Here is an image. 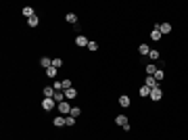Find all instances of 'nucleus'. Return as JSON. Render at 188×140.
Returning <instances> with one entry per match:
<instances>
[{
	"label": "nucleus",
	"mask_w": 188,
	"mask_h": 140,
	"mask_svg": "<svg viewBox=\"0 0 188 140\" xmlns=\"http://www.w3.org/2000/svg\"><path fill=\"white\" fill-rule=\"evenodd\" d=\"M56 109H59V113H61V115H65V117H67V115L71 113L69 100H63V103H59V105H56Z\"/></svg>",
	"instance_id": "obj_1"
},
{
	"label": "nucleus",
	"mask_w": 188,
	"mask_h": 140,
	"mask_svg": "<svg viewBox=\"0 0 188 140\" xmlns=\"http://www.w3.org/2000/svg\"><path fill=\"white\" fill-rule=\"evenodd\" d=\"M56 105H59V103H56L55 98H42V109H44V111H52Z\"/></svg>",
	"instance_id": "obj_2"
},
{
	"label": "nucleus",
	"mask_w": 188,
	"mask_h": 140,
	"mask_svg": "<svg viewBox=\"0 0 188 140\" xmlns=\"http://www.w3.org/2000/svg\"><path fill=\"white\" fill-rule=\"evenodd\" d=\"M151 100H153V103H159L161 98H163V90H161V86H157V88H153V90H151Z\"/></svg>",
	"instance_id": "obj_3"
},
{
	"label": "nucleus",
	"mask_w": 188,
	"mask_h": 140,
	"mask_svg": "<svg viewBox=\"0 0 188 140\" xmlns=\"http://www.w3.org/2000/svg\"><path fill=\"white\" fill-rule=\"evenodd\" d=\"M75 44L80 46V48H88V44H90V40H88V36H84V34H77V36H75Z\"/></svg>",
	"instance_id": "obj_4"
},
{
	"label": "nucleus",
	"mask_w": 188,
	"mask_h": 140,
	"mask_svg": "<svg viewBox=\"0 0 188 140\" xmlns=\"http://www.w3.org/2000/svg\"><path fill=\"white\" fill-rule=\"evenodd\" d=\"M42 94H44V98H55V94H56L55 86H44L42 88Z\"/></svg>",
	"instance_id": "obj_5"
},
{
	"label": "nucleus",
	"mask_w": 188,
	"mask_h": 140,
	"mask_svg": "<svg viewBox=\"0 0 188 140\" xmlns=\"http://www.w3.org/2000/svg\"><path fill=\"white\" fill-rule=\"evenodd\" d=\"M161 38H163V34L159 31V23H155V29L151 31V40H155V42H159Z\"/></svg>",
	"instance_id": "obj_6"
},
{
	"label": "nucleus",
	"mask_w": 188,
	"mask_h": 140,
	"mask_svg": "<svg viewBox=\"0 0 188 140\" xmlns=\"http://www.w3.org/2000/svg\"><path fill=\"white\" fill-rule=\"evenodd\" d=\"M117 103H119V105H121V107H123V109H128V107L132 105V98L128 96V94H121V96H119V100H117Z\"/></svg>",
	"instance_id": "obj_7"
},
{
	"label": "nucleus",
	"mask_w": 188,
	"mask_h": 140,
	"mask_svg": "<svg viewBox=\"0 0 188 140\" xmlns=\"http://www.w3.org/2000/svg\"><path fill=\"white\" fill-rule=\"evenodd\" d=\"M144 86H148V88L153 90V88H157V86H159V82H157L153 75H146V77H144Z\"/></svg>",
	"instance_id": "obj_8"
},
{
	"label": "nucleus",
	"mask_w": 188,
	"mask_h": 140,
	"mask_svg": "<svg viewBox=\"0 0 188 140\" xmlns=\"http://www.w3.org/2000/svg\"><path fill=\"white\" fill-rule=\"evenodd\" d=\"M63 92H65V100H73V98L77 96L75 88H67V90H63Z\"/></svg>",
	"instance_id": "obj_9"
},
{
	"label": "nucleus",
	"mask_w": 188,
	"mask_h": 140,
	"mask_svg": "<svg viewBox=\"0 0 188 140\" xmlns=\"http://www.w3.org/2000/svg\"><path fill=\"white\" fill-rule=\"evenodd\" d=\"M138 94H140V96H142V98H148V96H151V88H148V86H144V84H142V86H140V88H138Z\"/></svg>",
	"instance_id": "obj_10"
},
{
	"label": "nucleus",
	"mask_w": 188,
	"mask_h": 140,
	"mask_svg": "<svg viewBox=\"0 0 188 140\" xmlns=\"http://www.w3.org/2000/svg\"><path fill=\"white\" fill-rule=\"evenodd\" d=\"M115 123H117V126H128V123H130V121H128V115H117V117H115Z\"/></svg>",
	"instance_id": "obj_11"
},
{
	"label": "nucleus",
	"mask_w": 188,
	"mask_h": 140,
	"mask_svg": "<svg viewBox=\"0 0 188 140\" xmlns=\"http://www.w3.org/2000/svg\"><path fill=\"white\" fill-rule=\"evenodd\" d=\"M52 123H55V128H61V126H67V123H65V115H56V117L52 119Z\"/></svg>",
	"instance_id": "obj_12"
},
{
	"label": "nucleus",
	"mask_w": 188,
	"mask_h": 140,
	"mask_svg": "<svg viewBox=\"0 0 188 140\" xmlns=\"http://www.w3.org/2000/svg\"><path fill=\"white\" fill-rule=\"evenodd\" d=\"M65 21L71 23V25H77V15L75 13H67L65 15Z\"/></svg>",
	"instance_id": "obj_13"
},
{
	"label": "nucleus",
	"mask_w": 188,
	"mask_h": 140,
	"mask_svg": "<svg viewBox=\"0 0 188 140\" xmlns=\"http://www.w3.org/2000/svg\"><path fill=\"white\" fill-rule=\"evenodd\" d=\"M148 52H151V46H148V44H140V46H138V55L148 56Z\"/></svg>",
	"instance_id": "obj_14"
},
{
	"label": "nucleus",
	"mask_w": 188,
	"mask_h": 140,
	"mask_svg": "<svg viewBox=\"0 0 188 140\" xmlns=\"http://www.w3.org/2000/svg\"><path fill=\"white\" fill-rule=\"evenodd\" d=\"M40 65L44 67V69H48V67H52V59H50V56H42V59H40Z\"/></svg>",
	"instance_id": "obj_15"
},
{
	"label": "nucleus",
	"mask_w": 188,
	"mask_h": 140,
	"mask_svg": "<svg viewBox=\"0 0 188 140\" xmlns=\"http://www.w3.org/2000/svg\"><path fill=\"white\" fill-rule=\"evenodd\" d=\"M27 25H29V27H38V25H40V17H38V15L29 17V19H27Z\"/></svg>",
	"instance_id": "obj_16"
},
{
	"label": "nucleus",
	"mask_w": 188,
	"mask_h": 140,
	"mask_svg": "<svg viewBox=\"0 0 188 140\" xmlns=\"http://www.w3.org/2000/svg\"><path fill=\"white\" fill-rule=\"evenodd\" d=\"M159 31L161 34H171V23H159Z\"/></svg>",
	"instance_id": "obj_17"
},
{
	"label": "nucleus",
	"mask_w": 188,
	"mask_h": 140,
	"mask_svg": "<svg viewBox=\"0 0 188 140\" xmlns=\"http://www.w3.org/2000/svg\"><path fill=\"white\" fill-rule=\"evenodd\" d=\"M148 59H151V61H159L161 59V52L157 48H151V52H148Z\"/></svg>",
	"instance_id": "obj_18"
},
{
	"label": "nucleus",
	"mask_w": 188,
	"mask_h": 140,
	"mask_svg": "<svg viewBox=\"0 0 188 140\" xmlns=\"http://www.w3.org/2000/svg\"><path fill=\"white\" fill-rule=\"evenodd\" d=\"M56 75H59V69H56V67H48V69H46V77H50V80H55Z\"/></svg>",
	"instance_id": "obj_19"
},
{
	"label": "nucleus",
	"mask_w": 188,
	"mask_h": 140,
	"mask_svg": "<svg viewBox=\"0 0 188 140\" xmlns=\"http://www.w3.org/2000/svg\"><path fill=\"white\" fill-rule=\"evenodd\" d=\"M144 71H146V75H155L157 73V67H155V63H148L144 67Z\"/></svg>",
	"instance_id": "obj_20"
},
{
	"label": "nucleus",
	"mask_w": 188,
	"mask_h": 140,
	"mask_svg": "<svg viewBox=\"0 0 188 140\" xmlns=\"http://www.w3.org/2000/svg\"><path fill=\"white\" fill-rule=\"evenodd\" d=\"M63 65H65V63H63V59H61V56H52V67H56V69H61Z\"/></svg>",
	"instance_id": "obj_21"
},
{
	"label": "nucleus",
	"mask_w": 188,
	"mask_h": 140,
	"mask_svg": "<svg viewBox=\"0 0 188 140\" xmlns=\"http://www.w3.org/2000/svg\"><path fill=\"white\" fill-rule=\"evenodd\" d=\"M23 15H25V17H27V19H29V17H34V15H36L34 7H23Z\"/></svg>",
	"instance_id": "obj_22"
},
{
	"label": "nucleus",
	"mask_w": 188,
	"mask_h": 140,
	"mask_svg": "<svg viewBox=\"0 0 188 140\" xmlns=\"http://www.w3.org/2000/svg\"><path fill=\"white\" fill-rule=\"evenodd\" d=\"M71 117H80V115H82V109H80V107H71V113H69Z\"/></svg>",
	"instance_id": "obj_23"
},
{
	"label": "nucleus",
	"mask_w": 188,
	"mask_h": 140,
	"mask_svg": "<svg viewBox=\"0 0 188 140\" xmlns=\"http://www.w3.org/2000/svg\"><path fill=\"white\" fill-rule=\"evenodd\" d=\"M155 80H157V82H161V80H163V77H165V71H163V69H157V73H155Z\"/></svg>",
	"instance_id": "obj_24"
},
{
	"label": "nucleus",
	"mask_w": 188,
	"mask_h": 140,
	"mask_svg": "<svg viewBox=\"0 0 188 140\" xmlns=\"http://www.w3.org/2000/svg\"><path fill=\"white\" fill-rule=\"evenodd\" d=\"M88 50H92V52H96V50H98V42H96V40H90V44H88Z\"/></svg>",
	"instance_id": "obj_25"
},
{
	"label": "nucleus",
	"mask_w": 188,
	"mask_h": 140,
	"mask_svg": "<svg viewBox=\"0 0 188 140\" xmlns=\"http://www.w3.org/2000/svg\"><path fill=\"white\" fill-rule=\"evenodd\" d=\"M55 100H56V103H63V100H65V92L59 90V92L55 94Z\"/></svg>",
	"instance_id": "obj_26"
},
{
	"label": "nucleus",
	"mask_w": 188,
	"mask_h": 140,
	"mask_svg": "<svg viewBox=\"0 0 188 140\" xmlns=\"http://www.w3.org/2000/svg\"><path fill=\"white\" fill-rule=\"evenodd\" d=\"M63 82V90H67V88H73V86H71V80L69 77H67V80H61Z\"/></svg>",
	"instance_id": "obj_27"
},
{
	"label": "nucleus",
	"mask_w": 188,
	"mask_h": 140,
	"mask_svg": "<svg viewBox=\"0 0 188 140\" xmlns=\"http://www.w3.org/2000/svg\"><path fill=\"white\" fill-rule=\"evenodd\" d=\"M65 123H67V126H75V117L67 115V117H65Z\"/></svg>",
	"instance_id": "obj_28"
},
{
	"label": "nucleus",
	"mask_w": 188,
	"mask_h": 140,
	"mask_svg": "<svg viewBox=\"0 0 188 140\" xmlns=\"http://www.w3.org/2000/svg\"><path fill=\"white\" fill-rule=\"evenodd\" d=\"M55 90H56V92L63 90V82H55Z\"/></svg>",
	"instance_id": "obj_29"
}]
</instances>
